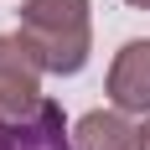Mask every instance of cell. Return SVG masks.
Here are the masks:
<instances>
[{
    "instance_id": "4",
    "label": "cell",
    "mask_w": 150,
    "mask_h": 150,
    "mask_svg": "<svg viewBox=\"0 0 150 150\" xmlns=\"http://www.w3.org/2000/svg\"><path fill=\"white\" fill-rule=\"evenodd\" d=\"M0 150H73V145H67L62 109L42 98V109H36V114L0 124Z\"/></svg>"
},
{
    "instance_id": "6",
    "label": "cell",
    "mask_w": 150,
    "mask_h": 150,
    "mask_svg": "<svg viewBox=\"0 0 150 150\" xmlns=\"http://www.w3.org/2000/svg\"><path fill=\"white\" fill-rule=\"evenodd\" d=\"M140 150H150V114H145V124H140Z\"/></svg>"
},
{
    "instance_id": "2",
    "label": "cell",
    "mask_w": 150,
    "mask_h": 150,
    "mask_svg": "<svg viewBox=\"0 0 150 150\" xmlns=\"http://www.w3.org/2000/svg\"><path fill=\"white\" fill-rule=\"evenodd\" d=\"M42 62L26 47V36H0V119H26L42 109Z\"/></svg>"
},
{
    "instance_id": "7",
    "label": "cell",
    "mask_w": 150,
    "mask_h": 150,
    "mask_svg": "<svg viewBox=\"0 0 150 150\" xmlns=\"http://www.w3.org/2000/svg\"><path fill=\"white\" fill-rule=\"evenodd\" d=\"M124 5H135V11H150V0H124Z\"/></svg>"
},
{
    "instance_id": "5",
    "label": "cell",
    "mask_w": 150,
    "mask_h": 150,
    "mask_svg": "<svg viewBox=\"0 0 150 150\" xmlns=\"http://www.w3.org/2000/svg\"><path fill=\"white\" fill-rule=\"evenodd\" d=\"M73 150H140V124L124 119V109H93L78 119Z\"/></svg>"
},
{
    "instance_id": "8",
    "label": "cell",
    "mask_w": 150,
    "mask_h": 150,
    "mask_svg": "<svg viewBox=\"0 0 150 150\" xmlns=\"http://www.w3.org/2000/svg\"><path fill=\"white\" fill-rule=\"evenodd\" d=\"M0 124H5V119H0Z\"/></svg>"
},
{
    "instance_id": "1",
    "label": "cell",
    "mask_w": 150,
    "mask_h": 150,
    "mask_svg": "<svg viewBox=\"0 0 150 150\" xmlns=\"http://www.w3.org/2000/svg\"><path fill=\"white\" fill-rule=\"evenodd\" d=\"M21 36L47 73H62V78L83 73V62L93 52L88 0H26L21 5Z\"/></svg>"
},
{
    "instance_id": "3",
    "label": "cell",
    "mask_w": 150,
    "mask_h": 150,
    "mask_svg": "<svg viewBox=\"0 0 150 150\" xmlns=\"http://www.w3.org/2000/svg\"><path fill=\"white\" fill-rule=\"evenodd\" d=\"M109 98L124 114H150V42L135 36L114 52V67H109Z\"/></svg>"
}]
</instances>
